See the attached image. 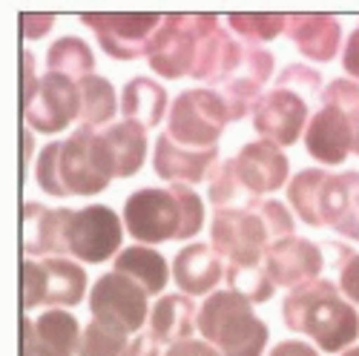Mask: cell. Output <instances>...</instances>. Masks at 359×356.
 Masks as SVG:
<instances>
[{
  "instance_id": "cell-1",
  "label": "cell",
  "mask_w": 359,
  "mask_h": 356,
  "mask_svg": "<svg viewBox=\"0 0 359 356\" xmlns=\"http://www.w3.org/2000/svg\"><path fill=\"white\" fill-rule=\"evenodd\" d=\"M115 182L101 130L78 127L69 138L49 141L35 161V184L52 198L98 196Z\"/></svg>"
},
{
  "instance_id": "cell-2",
  "label": "cell",
  "mask_w": 359,
  "mask_h": 356,
  "mask_svg": "<svg viewBox=\"0 0 359 356\" xmlns=\"http://www.w3.org/2000/svg\"><path fill=\"white\" fill-rule=\"evenodd\" d=\"M282 324L293 334H305L325 353H345L359 339V313L331 279L293 287L282 302Z\"/></svg>"
},
{
  "instance_id": "cell-3",
  "label": "cell",
  "mask_w": 359,
  "mask_h": 356,
  "mask_svg": "<svg viewBox=\"0 0 359 356\" xmlns=\"http://www.w3.org/2000/svg\"><path fill=\"white\" fill-rule=\"evenodd\" d=\"M121 219L135 245L187 242L204 227V204L187 184L141 187L127 196Z\"/></svg>"
},
{
  "instance_id": "cell-4",
  "label": "cell",
  "mask_w": 359,
  "mask_h": 356,
  "mask_svg": "<svg viewBox=\"0 0 359 356\" xmlns=\"http://www.w3.org/2000/svg\"><path fill=\"white\" fill-rule=\"evenodd\" d=\"M285 196L308 227H331L345 239L359 242V170H299L287 182Z\"/></svg>"
},
{
  "instance_id": "cell-5",
  "label": "cell",
  "mask_w": 359,
  "mask_h": 356,
  "mask_svg": "<svg viewBox=\"0 0 359 356\" xmlns=\"http://www.w3.org/2000/svg\"><path fill=\"white\" fill-rule=\"evenodd\" d=\"M198 334L222 356H262L271 339L264 319L253 310V302L227 287L210 293L201 302Z\"/></svg>"
},
{
  "instance_id": "cell-6",
  "label": "cell",
  "mask_w": 359,
  "mask_h": 356,
  "mask_svg": "<svg viewBox=\"0 0 359 356\" xmlns=\"http://www.w3.org/2000/svg\"><path fill=\"white\" fill-rule=\"evenodd\" d=\"M216 26H222L219 15H207V12H172L164 15L161 29L156 32L153 43L147 52V64L156 75L167 78V81H178L187 78L193 72L196 64V52L201 46V41L213 32Z\"/></svg>"
},
{
  "instance_id": "cell-7",
  "label": "cell",
  "mask_w": 359,
  "mask_h": 356,
  "mask_svg": "<svg viewBox=\"0 0 359 356\" xmlns=\"http://www.w3.org/2000/svg\"><path fill=\"white\" fill-rule=\"evenodd\" d=\"M86 293V271L69 256L23 259L20 261V305L35 308H78Z\"/></svg>"
},
{
  "instance_id": "cell-8",
  "label": "cell",
  "mask_w": 359,
  "mask_h": 356,
  "mask_svg": "<svg viewBox=\"0 0 359 356\" xmlns=\"http://www.w3.org/2000/svg\"><path fill=\"white\" fill-rule=\"evenodd\" d=\"M230 124V112L219 89H184L170 104L167 115V132L172 141L190 150H213L219 146V138L224 127Z\"/></svg>"
},
{
  "instance_id": "cell-9",
  "label": "cell",
  "mask_w": 359,
  "mask_h": 356,
  "mask_svg": "<svg viewBox=\"0 0 359 356\" xmlns=\"http://www.w3.org/2000/svg\"><path fill=\"white\" fill-rule=\"evenodd\" d=\"M210 245L224 264H264L273 233L262 213V201L238 210H216L210 221Z\"/></svg>"
},
{
  "instance_id": "cell-10",
  "label": "cell",
  "mask_w": 359,
  "mask_h": 356,
  "mask_svg": "<svg viewBox=\"0 0 359 356\" xmlns=\"http://www.w3.org/2000/svg\"><path fill=\"white\" fill-rule=\"evenodd\" d=\"M164 15L156 12H83L81 23L93 29L98 46L112 61L147 57L149 43L161 29Z\"/></svg>"
},
{
  "instance_id": "cell-11",
  "label": "cell",
  "mask_w": 359,
  "mask_h": 356,
  "mask_svg": "<svg viewBox=\"0 0 359 356\" xmlns=\"http://www.w3.org/2000/svg\"><path fill=\"white\" fill-rule=\"evenodd\" d=\"M124 219L107 204H89L72 210L67 224V247L75 261L101 264L121 253L124 242Z\"/></svg>"
},
{
  "instance_id": "cell-12",
  "label": "cell",
  "mask_w": 359,
  "mask_h": 356,
  "mask_svg": "<svg viewBox=\"0 0 359 356\" xmlns=\"http://www.w3.org/2000/svg\"><path fill=\"white\" fill-rule=\"evenodd\" d=\"M89 313L98 322L115 324L127 334H141L144 322L149 319L147 290L121 273H104L89 290Z\"/></svg>"
},
{
  "instance_id": "cell-13",
  "label": "cell",
  "mask_w": 359,
  "mask_h": 356,
  "mask_svg": "<svg viewBox=\"0 0 359 356\" xmlns=\"http://www.w3.org/2000/svg\"><path fill=\"white\" fill-rule=\"evenodd\" d=\"M23 121L29 130L41 135L64 132L72 121H81V86L78 81L61 72H43L35 101L23 109Z\"/></svg>"
},
{
  "instance_id": "cell-14",
  "label": "cell",
  "mask_w": 359,
  "mask_h": 356,
  "mask_svg": "<svg viewBox=\"0 0 359 356\" xmlns=\"http://www.w3.org/2000/svg\"><path fill=\"white\" fill-rule=\"evenodd\" d=\"M250 121L259 138L273 141L276 146H293L311 121V107L302 95L290 93V89H267L256 101Z\"/></svg>"
},
{
  "instance_id": "cell-15",
  "label": "cell",
  "mask_w": 359,
  "mask_h": 356,
  "mask_svg": "<svg viewBox=\"0 0 359 356\" xmlns=\"http://www.w3.org/2000/svg\"><path fill=\"white\" fill-rule=\"evenodd\" d=\"M273 69H276V57L271 49L245 43L242 64H238V69L233 72V78L227 83L219 86V95L227 104L230 121H242L245 115L253 112L256 101L264 95L267 83L273 81Z\"/></svg>"
},
{
  "instance_id": "cell-16",
  "label": "cell",
  "mask_w": 359,
  "mask_h": 356,
  "mask_svg": "<svg viewBox=\"0 0 359 356\" xmlns=\"http://www.w3.org/2000/svg\"><path fill=\"white\" fill-rule=\"evenodd\" d=\"M219 164H222L219 146H213V150H190V146L172 141L170 132H161L156 138L153 170L167 184H187V187L207 184Z\"/></svg>"
},
{
  "instance_id": "cell-17",
  "label": "cell",
  "mask_w": 359,
  "mask_h": 356,
  "mask_svg": "<svg viewBox=\"0 0 359 356\" xmlns=\"http://www.w3.org/2000/svg\"><path fill=\"white\" fill-rule=\"evenodd\" d=\"M69 216H72L69 207H43L41 201H23L20 204L23 259L69 256V247H67Z\"/></svg>"
},
{
  "instance_id": "cell-18",
  "label": "cell",
  "mask_w": 359,
  "mask_h": 356,
  "mask_svg": "<svg viewBox=\"0 0 359 356\" xmlns=\"http://www.w3.org/2000/svg\"><path fill=\"white\" fill-rule=\"evenodd\" d=\"M325 267L322 247L302 235H285V239L273 242L264 253V271L271 273L276 287H299L305 282L319 279Z\"/></svg>"
},
{
  "instance_id": "cell-19",
  "label": "cell",
  "mask_w": 359,
  "mask_h": 356,
  "mask_svg": "<svg viewBox=\"0 0 359 356\" xmlns=\"http://www.w3.org/2000/svg\"><path fill=\"white\" fill-rule=\"evenodd\" d=\"M236 172L242 178L245 190L253 198H262L267 193H276L287 187V175H290V158L282 153V146L273 141H250L245 144L238 156H233Z\"/></svg>"
},
{
  "instance_id": "cell-20",
  "label": "cell",
  "mask_w": 359,
  "mask_h": 356,
  "mask_svg": "<svg viewBox=\"0 0 359 356\" xmlns=\"http://www.w3.org/2000/svg\"><path fill=\"white\" fill-rule=\"evenodd\" d=\"M305 150L311 153L313 161L325 167H337L348 161L353 153V127L345 109L334 104H322L308 121L305 130Z\"/></svg>"
},
{
  "instance_id": "cell-21",
  "label": "cell",
  "mask_w": 359,
  "mask_h": 356,
  "mask_svg": "<svg viewBox=\"0 0 359 356\" xmlns=\"http://www.w3.org/2000/svg\"><path fill=\"white\" fill-rule=\"evenodd\" d=\"M285 35L293 41L296 52L313 64H331L342 49V23L337 15L325 12H293L287 15Z\"/></svg>"
},
{
  "instance_id": "cell-22",
  "label": "cell",
  "mask_w": 359,
  "mask_h": 356,
  "mask_svg": "<svg viewBox=\"0 0 359 356\" xmlns=\"http://www.w3.org/2000/svg\"><path fill=\"white\" fill-rule=\"evenodd\" d=\"M172 282L178 293H187L193 299L216 293V285L224 282V259L216 253L213 245L193 242L182 247L172 259Z\"/></svg>"
},
{
  "instance_id": "cell-23",
  "label": "cell",
  "mask_w": 359,
  "mask_h": 356,
  "mask_svg": "<svg viewBox=\"0 0 359 356\" xmlns=\"http://www.w3.org/2000/svg\"><path fill=\"white\" fill-rule=\"evenodd\" d=\"M81 324L64 308H49L41 316L20 319V339L32 342L46 356H78L81 350Z\"/></svg>"
},
{
  "instance_id": "cell-24",
  "label": "cell",
  "mask_w": 359,
  "mask_h": 356,
  "mask_svg": "<svg viewBox=\"0 0 359 356\" xmlns=\"http://www.w3.org/2000/svg\"><path fill=\"white\" fill-rule=\"evenodd\" d=\"M242 57H245V43H238L230 35V29L222 23L201 41L190 78L219 89L222 83H227L233 78V72L238 69V64H242Z\"/></svg>"
},
{
  "instance_id": "cell-25",
  "label": "cell",
  "mask_w": 359,
  "mask_h": 356,
  "mask_svg": "<svg viewBox=\"0 0 359 356\" xmlns=\"http://www.w3.org/2000/svg\"><path fill=\"white\" fill-rule=\"evenodd\" d=\"M198 331V308L187 293H164L149 310V334L161 345L193 339Z\"/></svg>"
},
{
  "instance_id": "cell-26",
  "label": "cell",
  "mask_w": 359,
  "mask_h": 356,
  "mask_svg": "<svg viewBox=\"0 0 359 356\" xmlns=\"http://www.w3.org/2000/svg\"><path fill=\"white\" fill-rule=\"evenodd\" d=\"M115 178H133L147 161V127L138 121H118L101 130Z\"/></svg>"
},
{
  "instance_id": "cell-27",
  "label": "cell",
  "mask_w": 359,
  "mask_h": 356,
  "mask_svg": "<svg viewBox=\"0 0 359 356\" xmlns=\"http://www.w3.org/2000/svg\"><path fill=\"white\" fill-rule=\"evenodd\" d=\"M112 261H115V273L141 285L147 296H164V287L172 279V267L167 264V259L156 247H147V245H130Z\"/></svg>"
},
{
  "instance_id": "cell-28",
  "label": "cell",
  "mask_w": 359,
  "mask_h": 356,
  "mask_svg": "<svg viewBox=\"0 0 359 356\" xmlns=\"http://www.w3.org/2000/svg\"><path fill=\"white\" fill-rule=\"evenodd\" d=\"M121 112L127 121H138L141 127L153 130L164 121L167 112V89L156 78H130L121 89Z\"/></svg>"
},
{
  "instance_id": "cell-29",
  "label": "cell",
  "mask_w": 359,
  "mask_h": 356,
  "mask_svg": "<svg viewBox=\"0 0 359 356\" xmlns=\"http://www.w3.org/2000/svg\"><path fill=\"white\" fill-rule=\"evenodd\" d=\"M78 86H81V127L107 130L112 118L118 115L115 86L104 75H86L78 81Z\"/></svg>"
},
{
  "instance_id": "cell-30",
  "label": "cell",
  "mask_w": 359,
  "mask_h": 356,
  "mask_svg": "<svg viewBox=\"0 0 359 356\" xmlns=\"http://www.w3.org/2000/svg\"><path fill=\"white\" fill-rule=\"evenodd\" d=\"M95 55L83 38L64 35L46 49V72H61L72 81H81L86 75H95Z\"/></svg>"
},
{
  "instance_id": "cell-31",
  "label": "cell",
  "mask_w": 359,
  "mask_h": 356,
  "mask_svg": "<svg viewBox=\"0 0 359 356\" xmlns=\"http://www.w3.org/2000/svg\"><path fill=\"white\" fill-rule=\"evenodd\" d=\"M224 285L253 305L271 302L276 293V282L264 271V264H224Z\"/></svg>"
},
{
  "instance_id": "cell-32",
  "label": "cell",
  "mask_w": 359,
  "mask_h": 356,
  "mask_svg": "<svg viewBox=\"0 0 359 356\" xmlns=\"http://www.w3.org/2000/svg\"><path fill=\"white\" fill-rule=\"evenodd\" d=\"M207 198H210V204L216 207V210H238V207H250L262 198H253L242 178H238L236 172V161L227 158L216 167V172L210 175V182H207Z\"/></svg>"
},
{
  "instance_id": "cell-33",
  "label": "cell",
  "mask_w": 359,
  "mask_h": 356,
  "mask_svg": "<svg viewBox=\"0 0 359 356\" xmlns=\"http://www.w3.org/2000/svg\"><path fill=\"white\" fill-rule=\"evenodd\" d=\"M224 20L230 32H236L248 46H262L279 38L287 26V15H276V12H233Z\"/></svg>"
},
{
  "instance_id": "cell-34",
  "label": "cell",
  "mask_w": 359,
  "mask_h": 356,
  "mask_svg": "<svg viewBox=\"0 0 359 356\" xmlns=\"http://www.w3.org/2000/svg\"><path fill=\"white\" fill-rule=\"evenodd\" d=\"M127 345H130V334L127 331L93 319L83 328L78 356H124Z\"/></svg>"
},
{
  "instance_id": "cell-35",
  "label": "cell",
  "mask_w": 359,
  "mask_h": 356,
  "mask_svg": "<svg viewBox=\"0 0 359 356\" xmlns=\"http://www.w3.org/2000/svg\"><path fill=\"white\" fill-rule=\"evenodd\" d=\"M319 101L345 109V115L351 118V127H353V156H359V81H351V78L331 81Z\"/></svg>"
},
{
  "instance_id": "cell-36",
  "label": "cell",
  "mask_w": 359,
  "mask_h": 356,
  "mask_svg": "<svg viewBox=\"0 0 359 356\" xmlns=\"http://www.w3.org/2000/svg\"><path fill=\"white\" fill-rule=\"evenodd\" d=\"M276 89H290V93L302 95L305 101L311 98H322V75L319 69L308 67V64H287L279 75H276Z\"/></svg>"
},
{
  "instance_id": "cell-37",
  "label": "cell",
  "mask_w": 359,
  "mask_h": 356,
  "mask_svg": "<svg viewBox=\"0 0 359 356\" xmlns=\"http://www.w3.org/2000/svg\"><path fill=\"white\" fill-rule=\"evenodd\" d=\"M41 89V75H38V61L32 49L20 52V109H29Z\"/></svg>"
},
{
  "instance_id": "cell-38",
  "label": "cell",
  "mask_w": 359,
  "mask_h": 356,
  "mask_svg": "<svg viewBox=\"0 0 359 356\" xmlns=\"http://www.w3.org/2000/svg\"><path fill=\"white\" fill-rule=\"evenodd\" d=\"M55 15L49 12H23L20 15V35L23 41H41L52 32V26H55Z\"/></svg>"
},
{
  "instance_id": "cell-39",
  "label": "cell",
  "mask_w": 359,
  "mask_h": 356,
  "mask_svg": "<svg viewBox=\"0 0 359 356\" xmlns=\"http://www.w3.org/2000/svg\"><path fill=\"white\" fill-rule=\"evenodd\" d=\"M339 293L345 299H351V305H359V253L339 271Z\"/></svg>"
},
{
  "instance_id": "cell-40",
  "label": "cell",
  "mask_w": 359,
  "mask_h": 356,
  "mask_svg": "<svg viewBox=\"0 0 359 356\" xmlns=\"http://www.w3.org/2000/svg\"><path fill=\"white\" fill-rule=\"evenodd\" d=\"M319 247H322V256H325L327 267H331V271H337V273L356 256V250H353L351 245H345V242H325V245H319Z\"/></svg>"
},
{
  "instance_id": "cell-41",
  "label": "cell",
  "mask_w": 359,
  "mask_h": 356,
  "mask_svg": "<svg viewBox=\"0 0 359 356\" xmlns=\"http://www.w3.org/2000/svg\"><path fill=\"white\" fill-rule=\"evenodd\" d=\"M164 356H222V353L204 339H184V342L170 345Z\"/></svg>"
},
{
  "instance_id": "cell-42",
  "label": "cell",
  "mask_w": 359,
  "mask_h": 356,
  "mask_svg": "<svg viewBox=\"0 0 359 356\" xmlns=\"http://www.w3.org/2000/svg\"><path fill=\"white\" fill-rule=\"evenodd\" d=\"M124 356H164V353H161V342H158L153 334L141 331V334H135V336L130 339Z\"/></svg>"
},
{
  "instance_id": "cell-43",
  "label": "cell",
  "mask_w": 359,
  "mask_h": 356,
  "mask_svg": "<svg viewBox=\"0 0 359 356\" xmlns=\"http://www.w3.org/2000/svg\"><path fill=\"white\" fill-rule=\"evenodd\" d=\"M342 69L348 72L351 81H359V26L348 35L342 46Z\"/></svg>"
},
{
  "instance_id": "cell-44",
  "label": "cell",
  "mask_w": 359,
  "mask_h": 356,
  "mask_svg": "<svg viewBox=\"0 0 359 356\" xmlns=\"http://www.w3.org/2000/svg\"><path fill=\"white\" fill-rule=\"evenodd\" d=\"M267 356H319V350L305 339H282L279 345L271 348Z\"/></svg>"
},
{
  "instance_id": "cell-45",
  "label": "cell",
  "mask_w": 359,
  "mask_h": 356,
  "mask_svg": "<svg viewBox=\"0 0 359 356\" xmlns=\"http://www.w3.org/2000/svg\"><path fill=\"white\" fill-rule=\"evenodd\" d=\"M29 161H38L35 158V130L23 127V132H20V167H23V175L29 170Z\"/></svg>"
},
{
  "instance_id": "cell-46",
  "label": "cell",
  "mask_w": 359,
  "mask_h": 356,
  "mask_svg": "<svg viewBox=\"0 0 359 356\" xmlns=\"http://www.w3.org/2000/svg\"><path fill=\"white\" fill-rule=\"evenodd\" d=\"M20 356H46L41 348H35L32 342H26V339H20Z\"/></svg>"
},
{
  "instance_id": "cell-47",
  "label": "cell",
  "mask_w": 359,
  "mask_h": 356,
  "mask_svg": "<svg viewBox=\"0 0 359 356\" xmlns=\"http://www.w3.org/2000/svg\"><path fill=\"white\" fill-rule=\"evenodd\" d=\"M342 356H359V345H353V348H348Z\"/></svg>"
}]
</instances>
